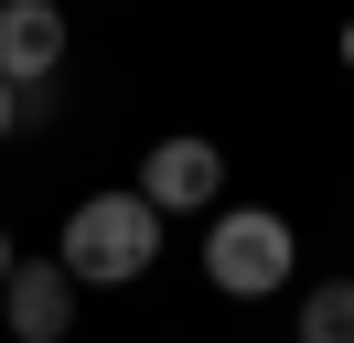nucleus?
<instances>
[{
  "label": "nucleus",
  "instance_id": "obj_1",
  "mask_svg": "<svg viewBox=\"0 0 354 343\" xmlns=\"http://www.w3.org/2000/svg\"><path fill=\"white\" fill-rule=\"evenodd\" d=\"M151 257H161V214L140 204V183H129V193H86V204L65 214L54 268H65L75 290H129V279H151Z\"/></svg>",
  "mask_w": 354,
  "mask_h": 343
},
{
  "label": "nucleus",
  "instance_id": "obj_2",
  "mask_svg": "<svg viewBox=\"0 0 354 343\" xmlns=\"http://www.w3.org/2000/svg\"><path fill=\"white\" fill-rule=\"evenodd\" d=\"M290 268H301V236H290L279 204H225L215 225H204V279H215L225 300H268Z\"/></svg>",
  "mask_w": 354,
  "mask_h": 343
},
{
  "label": "nucleus",
  "instance_id": "obj_3",
  "mask_svg": "<svg viewBox=\"0 0 354 343\" xmlns=\"http://www.w3.org/2000/svg\"><path fill=\"white\" fill-rule=\"evenodd\" d=\"M215 193H225V150L215 140H194V129L151 140V161H140V204L151 214H225Z\"/></svg>",
  "mask_w": 354,
  "mask_h": 343
},
{
  "label": "nucleus",
  "instance_id": "obj_4",
  "mask_svg": "<svg viewBox=\"0 0 354 343\" xmlns=\"http://www.w3.org/2000/svg\"><path fill=\"white\" fill-rule=\"evenodd\" d=\"M65 11H54V0H11V11H0V86H11V97H44V75L54 64H65Z\"/></svg>",
  "mask_w": 354,
  "mask_h": 343
},
{
  "label": "nucleus",
  "instance_id": "obj_5",
  "mask_svg": "<svg viewBox=\"0 0 354 343\" xmlns=\"http://www.w3.org/2000/svg\"><path fill=\"white\" fill-rule=\"evenodd\" d=\"M0 322H11V343H65L75 333V279L54 257H22L11 290H0Z\"/></svg>",
  "mask_w": 354,
  "mask_h": 343
},
{
  "label": "nucleus",
  "instance_id": "obj_6",
  "mask_svg": "<svg viewBox=\"0 0 354 343\" xmlns=\"http://www.w3.org/2000/svg\"><path fill=\"white\" fill-rule=\"evenodd\" d=\"M301 343H354V279L301 290Z\"/></svg>",
  "mask_w": 354,
  "mask_h": 343
},
{
  "label": "nucleus",
  "instance_id": "obj_7",
  "mask_svg": "<svg viewBox=\"0 0 354 343\" xmlns=\"http://www.w3.org/2000/svg\"><path fill=\"white\" fill-rule=\"evenodd\" d=\"M11 268H22V247H11V236H0V290H11Z\"/></svg>",
  "mask_w": 354,
  "mask_h": 343
},
{
  "label": "nucleus",
  "instance_id": "obj_8",
  "mask_svg": "<svg viewBox=\"0 0 354 343\" xmlns=\"http://www.w3.org/2000/svg\"><path fill=\"white\" fill-rule=\"evenodd\" d=\"M11 118H22V97H11V86H0V140H11Z\"/></svg>",
  "mask_w": 354,
  "mask_h": 343
},
{
  "label": "nucleus",
  "instance_id": "obj_9",
  "mask_svg": "<svg viewBox=\"0 0 354 343\" xmlns=\"http://www.w3.org/2000/svg\"><path fill=\"white\" fill-rule=\"evenodd\" d=\"M344 64H354V33H344Z\"/></svg>",
  "mask_w": 354,
  "mask_h": 343
}]
</instances>
